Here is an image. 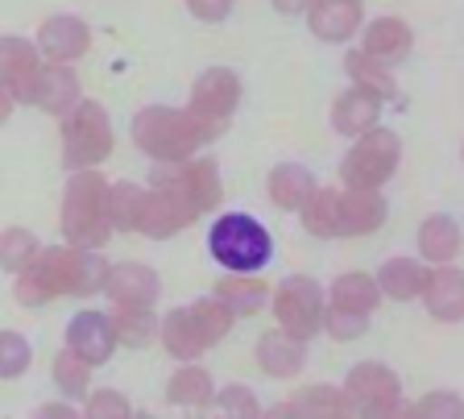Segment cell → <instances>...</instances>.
Segmentation results:
<instances>
[{"instance_id": "cell-1", "label": "cell", "mask_w": 464, "mask_h": 419, "mask_svg": "<svg viewBox=\"0 0 464 419\" xmlns=\"http://www.w3.org/2000/svg\"><path fill=\"white\" fill-rule=\"evenodd\" d=\"M220 133L216 125L208 121L191 117L183 108H141L133 117V141L137 150L154 158V162H183V158H195L199 154L203 141H212Z\"/></svg>"}, {"instance_id": "cell-2", "label": "cell", "mask_w": 464, "mask_h": 419, "mask_svg": "<svg viewBox=\"0 0 464 419\" xmlns=\"http://www.w3.org/2000/svg\"><path fill=\"white\" fill-rule=\"evenodd\" d=\"M108 179L100 171H75L63 191V237L71 249L100 254L112 237L108 225Z\"/></svg>"}, {"instance_id": "cell-3", "label": "cell", "mask_w": 464, "mask_h": 419, "mask_svg": "<svg viewBox=\"0 0 464 419\" xmlns=\"http://www.w3.org/2000/svg\"><path fill=\"white\" fill-rule=\"evenodd\" d=\"M208 254L224 266L228 274H257L270 266L274 258V237L249 212H228L220 216L208 233Z\"/></svg>"}, {"instance_id": "cell-4", "label": "cell", "mask_w": 464, "mask_h": 419, "mask_svg": "<svg viewBox=\"0 0 464 419\" xmlns=\"http://www.w3.org/2000/svg\"><path fill=\"white\" fill-rule=\"evenodd\" d=\"M29 270L38 274V283L50 291V299H58V295L83 299V295H96L100 291L108 262L100 254H87V249L50 245V249H38V258L29 262Z\"/></svg>"}, {"instance_id": "cell-5", "label": "cell", "mask_w": 464, "mask_h": 419, "mask_svg": "<svg viewBox=\"0 0 464 419\" xmlns=\"http://www.w3.org/2000/svg\"><path fill=\"white\" fill-rule=\"evenodd\" d=\"M150 183L154 191H170L179 195L191 216L212 212L224 200V183H220V166L212 158H183V162H154L150 171Z\"/></svg>"}, {"instance_id": "cell-6", "label": "cell", "mask_w": 464, "mask_h": 419, "mask_svg": "<svg viewBox=\"0 0 464 419\" xmlns=\"http://www.w3.org/2000/svg\"><path fill=\"white\" fill-rule=\"evenodd\" d=\"M112 154V121L96 100H79L63 121V162L71 171H96Z\"/></svg>"}, {"instance_id": "cell-7", "label": "cell", "mask_w": 464, "mask_h": 419, "mask_svg": "<svg viewBox=\"0 0 464 419\" xmlns=\"http://www.w3.org/2000/svg\"><path fill=\"white\" fill-rule=\"evenodd\" d=\"M398 158H402L398 133H390V129H369V133L357 137V146L344 154L340 179H344L348 191H377L382 183H390V179L398 175Z\"/></svg>"}, {"instance_id": "cell-8", "label": "cell", "mask_w": 464, "mask_h": 419, "mask_svg": "<svg viewBox=\"0 0 464 419\" xmlns=\"http://www.w3.org/2000/svg\"><path fill=\"white\" fill-rule=\"evenodd\" d=\"M274 316H278V332L295 336V341L307 345L319 332V320H324V287L307 274H290L274 287Z\"/></svg>"}, {"instance_id": "cell-9", "label": "cell", "mask_w": 464, "mask_h": 419, "mask_svg": "<svg viewBox=\"0 0 464 419\" xmlns=\"http://www.w3.org/2000/svg\"><path fill=\"white\" fill-rule=\"evenodd\" d=\"M237 104H241V79L232 75L228 67H212V71H203V75L195 79L191 108H187V112L220 129L224 121L237 112Z\"/></svg>"}, {"instance_id": "cell-10", "label": "cell", "mask_w": 464, "mask_h": 419, "mask_svg": "<svg viewBox=\"0 0 464 419\" xmlns=\"http://www.w3.org/2000/svg\"><path fill=\"white\" fill-rule=\"evenodd\" d=\"M100 291L116 303V307H154L158 295H162V278L158 270L141 262H116L104 270V283Z\"/></svg>"}, {"instance_id": "cell-11", "label": "cell", "mask_w": 464, "mask_h": 419, "mask_svg": "<svg viewBox=\"0 0 464 419\" xmlns=\"http://www.w3.org/2000/svg\"><path fill=\"white\" fill-rule=\"evenodd\" d=\"M340 390L348 395L353 411H369V407H382V403L402 399V382H398V374L390 370V365H382V361H361V365H353Z\"/></svg>"}, {"instance_id": "cell-12", "label": "cell", "mask_w": 464, "mask_h": 419, "mask_svg": "<svg viewBox=\"0 0 464 419\" xmlns=\"http://www.w3.org/2000/svg\"><path fill=\"white\" fill-rule=\"evenodd\" d=\"M75 357H83L87 365H104L116 353V336L112 324H108V312H79L75 320L67 324V345Z\"/></svg>"}, {"instance_id": "cell-13", "label": "cell", "mask_w": 464, "mask_h": 419, "mask_svg": "<svg viewBox=\"0 0 464 419\" xmlns=\"http://www.w3.org/2000/svg\"><path fill=\"white\" fill-rule=\"evenodd\" d=\"M38 50L25 38H0V92L17 104V100H29V88L38 79Z\"/></svg>"}, {"instance_id": "cell-14", "label": "cell", "mask_w": 464, "mask_h": 419, "mask_svg": "<svg viewBox=\"0 0 464 419\" xmlns=\"http://www.w3.org/2000/svg\"><path fill=\"white\" fill-rule=\"evenodd\" d=\"M29 104H38L50 117H67L79 104V75L71 67H63V63H42L38 79L29 88Z\"/></svg>"}, {"instance_id": "cell-15", "label": "cell", "mask_w": 464, "mask_h": 419, "mask_svg": "<svg viewBox=\"0 0 464 419\" xmlns=\"http://www.w3.org/2000/svg\"><path fill=\"white\" fill-rule=\"evenodd\" d=\"M419 299L427 303V312H431L435 320L456 324L464 316V274L456 270V266H431Z\"/></svg>"}, {"instance_id": "cell-16", "label": "cell", "mask_w": 464, "mask_h": 419, "mask_svg": "<svg viewBox=\"0 0 464 419\" xmlns=\"http://www.w3.org/2000/svg\"><path fill=\"white\" fill-rule=\"evenodd\" d=\"M195 216L191 208L170 191H145V204H141V220H137V233L154 237V241H166V237L183 233L191 225Z\"/></svg>"}, {"instance_id": "cell-17", "label": "cell", "mask_w": 464, "mask_h": 419, "mask_svg": "<svg viewBox=\"0 0 464 419\" xmlns=\"http://www.w3.org/2000/svg\"><path fill=\"white\" fill-rule=\"evenodd\" d=\"M87 46H92V30H87V21H79V17H50L46 25H42V34H38V50L46 54V59H54V63H75V59H83L87 54Z\"/></svg>"}, {"instance_id": "cell-18", "label": "cell", "mask_w": 464, "mask_h": 419, "mask_svg": "<svg viewBox=\"0 0 464 419\" xmlns=\"http://www.w3.org/2000/svg\"><path fill=\"white\" fill-rule=\"evenodd\" d=\"M386 225V200L377 191H340L336 237H369Z\"/></svg>"}, {"instance_id": "cell-19", "label": "cell", "mask_w": 464, "mask_h": 419, "mask_svg": "<svg viewBox=\"0 0 464 419\" xmlns=\"http://www.w3.org/2000/svg\"><path fill=\"white\" fill-rule=\"evenodd\" d=\"M257 365L270 378H299L303 365H307V345L274 328L257 341Z\"/></svg>"}, {"instance_id": "cell-20", "label": "cell", "mask_w": 464, "mask_h": 419, "mask_svg": "<svg viewBox=\"0 0 464 419\" xmlns=\"http://www.w3.org/2000/svg\"><path fill=\"white\" fill-rule=\"evenodd\" d=\"M212 299L220 303L232 320H237V316L261 312V307H266V299H270V287L261 283L257 274H224L220 283L212 287Z\"/></svg>"}, {"instance_id": "cell-21", "label": "cell", "mask_w": 464, "mask_h": 419, "mask_svg": "<svg viewBox=\"0 0 464 419\" xmlns=\"http://www.w3.org/2000/svg\"><path fill=\"white\" fill-rule=\"evenodd\" d=\"M311 30L324 42H348L361 30V0H311Z\"/></svg>"}, {"instance_id": "cell-22", "label": "cell", "mask_w": 464, "mask_h": 419, "mask_svg": "<svg viewBox=\"0 0 464 419\" xmlns=\"http://www.w3.org/2000/svg\"><path fill=\"white\" fill-rule=\"evenodd\" d=\"M324 303L340 307V312H353V316H373V307L382 303V291H377V283L369 274L353 270V274L332 278V291H324Z\"/></svg>"}, {"instance_id": "cell-23", "label": "cell", "mask_w": 464, "mask_h": 419, "mask_svg": "<svg viewBox=\"0 0 464 419\" xmlns=\"http://www.w3.org/2000/svg\"><path fill=\"white\" fill-rule=\"evenodd\" d=\"M411 25L406 21H398V17H377V21H369L365 25V46H361V54L365 59H373V63H394V59H402L406 50H411Z\"/></svg>"}, {"instance_id": "cell-24", "label": "cell", "mask_w": 464, "mask_h": 419, "mask_svg": "<svg viewBox=\"0 0 464 419\" xmlns=\"http://www.w3.org/2000/svg\"><path fill=\"white\" fill-rule=\"evenodd\" d=\"M419 254L431 266H452L456 254H460V225L444 212L427 216L423 225H419Z\"/></svg>"}, {"instance_id": "cell-25", "label": "cell", "mask_w": 464, "mask_h": 419, "mask_svg": "<svg viewBox=\"0 0 464 419\" xmlns=\"http://www.w3.org/2000/svg\"><path fill=\"white\" fill-rule=\"evenodd\" d=\"M423 278H427L423 262H415V258H390V262H382L373 283H377V291H382V299L411 303L423 291Z\"/></svg>"}, {"instance_id": "cell-26", "label": "cell", "mask_w": 464, "mask_h": 419, "mask_svg": "<svg viewBox=\"0 0 464 419\" xmlns=\"http://www.w3.org/2000/svg\"><path fill=\"white\" fill-rule=\"evenodd\" d=\"M158 341L166 345V353H170L174 361H187V365H195V361L203 357V349H208V345L199 341V332H195V320L187 307H174V312H166V320H158Z\"/></svg>"}, {"instance_id": "cell-27", "label": "cell", "mask_w": 464, "mask_h": 419, "mask_svg": "<svg viewBox=\"0 0 464 419\" xmlns=\"http://www.w3.org/2000/svg\"><path fill=\"white\" fill-rule=\"evenodd\" d=\"M377 117H382V100L365 96V92H357V88H348L344 96L332 104V125L348 137H361V133H369V129H377Z\"/></svg>"}, {"instance_id": "cell-28", "label": "cell", "mask_w": 464, "mask_h": 419, "mask_svg": "<svg viewBox=\"0 0 464 419\" xmlns=\"http://www.w3.org/2000/svg\"><path fill=\"white\" fill-rule=\"evenodd\" d=\"M311 191H315V179H311L307 166L282 162L270 171V200L282 208V212H299V208L311 200Z\"/></svg>"}, {"instance_id": "cell-29", "label": "cell", "mask_w": 464, "mask_h": 419, "mask_svg": "<svg viewBox=\"0 0 464 419\" xmlns=\"http://www.w3.org/2000/svg\"><path fill=\"white\" fill-rule=\"evenodd\" d=\"M290 403H295V411H299L303 419H357V411H353V403H348L344 390L324 386V382L303 386Z\"/></svg>"}, {"instance_id": "cell-30", "label": "cell", "mask_w": 464, "mask_h": 419, "mask_svg": "<svg viewBox=\"0 0 464 419\" xmlns=\"http://www.w3.org/2000/svg\"><path fill=\"white\" fill-rule=\"evenodd\" d=\"M212 395H216V382L203 365H183V370H174L170 386H166V399H170L174 407H187V411L212 407Z\"/></svg>"}, {"instance_id": "cell-31", "label": "cell", "mask_w": 464, "mask_h": 419, "mask_svg": "<svg viewBox=\"0 0 464 419\" xmlns=\"http://www.w3.org/2000/svg\"><path fill=\"white\" fill-rule=\"evenodd\" d=\"M108 324H112L116 345H125V349H145L158 341L154 307H116V312H108Z\"/></svg>"}, {"instance_id": "cell-32", "label": "cell", "mask_w": 464, "mask_h": 419, "mask_svg": "<svg viewBox=\"0 0 464 419\" xmlns=\"http://www.w3.org/2000/svg\"><path fill=\"white\" fill-rule=\"evenodd\" d=\"M344 67H348V75H353V88L357 92H365V96H373V100L394 96V75H390L386 63H373V59H365L361 50H353L344 59Z\"/></svg>"}, {"instance_id": "cell-33", "label": "cell", "mask_w": 464, "mask_h": 419, "mask_svg": "<svg viewBox=\"0 0 464 419\" xmlns=\"http://www.w3.org/2000/svg\"><path fill=\"white\" fill-rule=\"evenodd\" d=\"M141 204H145V187L137 183H108V225L125 229V233H133L137 220H141Z\"/></svg>"}, {"instance_id": "cell-34", "label": "cell", "mask_w": 464, "mask_h": 419, "mask_svg": "<svg viewBox=\"0 0 464 419\" xmlns=\"http://www.w3.org/2000/svg\"><path fill=\"white\" fill-rule=\"evenodd\" d=\"M303 225H307L311 237H336V212H340V191L332 187H315L311 200L299 208Z\"/></svg>"}, {"instance_id": "cell-35", "label": "cell", "mask_w": 464, "mask_h": 419, "mask_svg": "<svg viewBox=\"0 0 464 419\" xmlns=\"http://www.w3.org/2000/svg\"><path fill=\"white\" fill-rule=\"evenodd\" d=\"M34 258H38V237L29 233V229H21V225L0 229V270L21 274Z\"/></svg>"}, {"instance_id": "cell-36", "label": "cell", "mask_w": 464, "mask_h": 419, "mask_svg": "<svg viewBox=\"0 0 464 419\" xmlns=\"http://www.w3.org/2000/svg\"><path fill=\"white\" fill-rule=\"evenodd\" d=\"M50 374H54V386L63 390L67 399H75V395H87V386H92V365H87L83 357H75L71 349H58Z\"/></svg>"}, {"instance_id": "cell-37", "label": "cell", "mask_w": 464, "mask_h": 419, "mask_svg": "<svg viewBox=\"0 0 464 419\" xmlns=\"http://www.w3.org/2000/svg\"><path fill=\"white\" fill-rule=\"evenodd\" d=\"M191 312V320H195V332H199V341L212 349V345H220L224 336H228V328H232V316L224 312L216 299H199V303H191L187 307Z\"/></svg>"}, {"instance_id": "cell-38", "label": "cell", "mask_w": 464, "mask_h": 419, "mask_svg": "<svg viewBox=\"0 0 464 419\" xmlns=\"http://www.w3.org/2000/svg\"><path fill=\"white\" fill-rule=\"evenodd\" d=\"M212 415L216 419H257V395L249 386H224L212 395Z\"/></svg>"}, {"instance_id": "cell-39", "label": "cell", "mask_w": 464, "mask_h": 419, "mask_svg": "<svg viewBox=\"0 0 464 419\" xmlns=\"http://www.w3.org/2000/svg\"><path fill=\"white\" fill-rule=\"evenodd\" d=\"M29 361H34V349H29L25 336L0 328V382L21 378V374L29 370Z\"/></svg>"}, {"instance_id": "cell-40", "label": "cell", "mask_w": 464, "mask_h": 419, "mask_svg": "<svg viewBox=\"0 0 464 419\" xmlns=\"http://www.w3.org/2000/svg\"><path fill=\"white\" fill-rule=\"evenodd\" d=\"M411 415L415 419H464V403L452 390H431V395H423V399L411 407Z\"/></svg>"}, {"instance_id": "cell-41", "label": "cell", "mask_w": 464, "mask_h": 419, "mask_svg": "<svg viewBox=\"0 0 464 419\" xmlns=\"http://www.w3.org/2000/svg\"><path fill=\"white\" fill-rule=\"evenodd\" d=\"M365 328L369 316H353L340 307H324V320H319V332H328L332 341H357V336H365Z\"/></svg>"}, {"instance_id": "cell-42", "label": "cell", "mask_w": 464, "mask_h": 419, "mask_svg": "<svg viewBox=\"0 0 464 419\" xmlns=\"http://www.w3.org/2000/svg\"><path fill=\"white\" fill-rule=\"evenodd\" d=\"M133 407L121 390H96V395H87V407L79 419H129Z\"/></svg>"}, {"instance_id": "cell-43", "label": "cell", "mask_w": 464, "mask_h": 419, "mask_svg": "<svg viewBox=\"0 0 464 419\" xmlns=\"http://www.w3.org/2000/svg\"><path fill=\"white\" fill-rule=\"evenodd\" d=\"M13 295H17L21 307H42V303H50V291L38 283V274L29 270V266L17 274V283H13Z\"/></svg>"}, {"instance_id": "cell-44", "label": "cell", "mask_w": 464, "mask_h": 419, "mask_svg": "<svg viewBox=\"0 0 464 419\" xmlns=\"http://www.w3.org/2000/svg\"><path fill=\"white\" fill-rule=\"evenodd\" d=\"M232 5H237V0H187V9L199 21H224L232 13Z\"/></svg>"}, {"instance_id": "cell-45", "label": "cell", "mask_w": 464, "mask_h": 419, "mask_svg": "<svg viewBox=\"0 0 464 419\" xmlns=\"http://www.w3.org/2000/svg\"><path fill=\"white\" fill-rule=\"evenodd\" d=\"M34 419H79V411L71 407V403H42V407L34 411Z\"/></svg>"}, {"instance_id": "cell-46", "label": "cell", "mask_w": 464, "mask_h": 419, "mask_svg": "<svg viewBox=\"0 0 464 419\" xmlns=\"http://www.w3.org/2000/svg\"><path fill=\"white\" fill-rule=\"evenodd\" d=\"M257 419H303L299 411H295V403H274L270 411H261Z\"/></svg>"}, {"instance_id": "cell-47", "label": "cell", "mask_w": 464, "mask_h": 419, "mask_svg": "<svg viewBox=\"0 0 464 419\" xmlns=\"http://www.w3.org/2000/svg\"><path fill=\"white\" fill-rule=\"evenodd\" d=\"M274 9L278 13H303V9H311V0H274Z\"/></svg>"}, {"instance_id": "cell-48", "label": "cell", "mask_w": 464, "mask_h": 419, "mask_svg": "<svg viewBox=\"0 0 464 419\" xmlns=\"http://www.w3.org/2000/svg\"><path fill=\"white\" fill-rule=\"evenodd\" d=\"M9 112H13V100L5 96V92H0V125H5V121H9Z\"/></svg>"}, {"instance_id": "cell-49", "label": "cell", "mask_w": 464, "mask_h": 419, "mask_svg": "<svg viewBox=\"0 0 464 419\" xmlns=\"http://www.w3.org/2000/svg\"><path fill=\"white\" fill-rule=\"evenodd\" d=\"M129 419H154V415H129Z\"/></svg>"}]
</instances>
